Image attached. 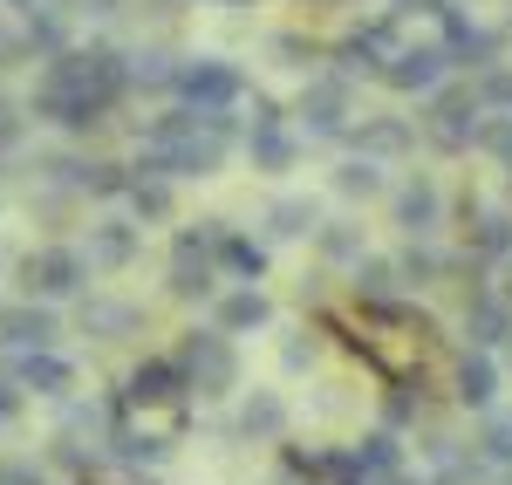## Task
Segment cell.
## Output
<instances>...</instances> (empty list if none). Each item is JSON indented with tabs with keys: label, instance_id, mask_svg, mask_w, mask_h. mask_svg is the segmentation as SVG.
<instances>
[{
	"label": "cell",
	"instance_id": "cell-6",
	"mask_svg": "<svg viewBox=\"0 0 512 485\" xmlns=\"http://www.w3.org/2000/svg\"><path fill=\"white\" fill-rule=\"evenodd\" d=\"M451 76V55H444V41H396V55L383 62V82L390 89H403V96H431L437 82Z\"/></svg>",
	"mask_w": 512,
	"mask_h": 485
},
{
	"label": "cell",
	"instance_id": "cell-34",
	"mask_svg": "<svg viewBox=\"0 0 512 485\" xmlns=\"http://www.w3.org/2000/svg\"><path fill=\"white\" fill-rule=\"evenodd\" d=\"M21 410H28V390H21L14 376H0V424H14Z\"/></svg>",
	"mask_w": 512,
	"mask_h": 485
},
{
	"label": "cell",
	"instance_id": "cell-17",
	"mask_svg": "<svg viewBox=\"0 0 512 485\" xmlns=\"http://www.w3.org/2000/svg\"><path fill=\"white\" fill-rule=\"evenodd\" d=\"M506 328H512V301L506 294H472V301H465V335H472V349L506 342Z\"/></svg>",
	"mask_w": 512,
	"mask_h": 485
},
{
	"label": "cell",
	"instance_id": "cell-33",
	"mask_svg": "<svg viewBox=\"0 0 512 485\" xmlns=\"http://www.w3.org/2000/svg\"><path fill=\"white\" fill-rule=\"evenodd\" d=\"M315 246H321V260H362V233H355L349 219H335V226H315Z\"/></svg>",
	"mask_w": 512,
	"mask_h": 485
},
{
	"label": "cell",
	"instance_id": "cell-18",
	"mask_svg": "<svg viewBox=\"0 0 512 485\" xmlns=\"http://www.w3.org/2000/svg\"><path fill=\"white\" fill-rule=\"evenodd\" d=\"M458 404L465 410H492L499 404V363H492V349H472V356L458 363Z\"/></svg>",
	"mask_w": 512,
	"mask_h": 485
},
{
	"label": "cell",
	"instance_id": "cell-8",
	"mask_svg": "<svg viewBox=\"0 0 512 485\" xmlns=\"http://www.w3.org/2000/svg\"><path fill=\"white\" fill-rule=\"evenodd\" d=\"M137 246H144L137 219H96L89 240H82V260H89V274H123L137 260Z\"/></svg>",
	"mask_w": 512,
	"mask_h": 485
},
{
	"label": "cell",
	"instance_id": "cell-20",
	"mask_svg": "<svg viewBox=\"0 0 512 485\" xmlns=\"http://www.w3.org/2000/svg\"><path fill=\"white\" fill-rule=\"evenodd\" d=\"M287 431V404H280L274 390H253L246 404H239V438H253V445H267Z\"/></svg>",
	"mask_w": 512,
	"mask_h": 485
},
{
	"label": "cell",
	"instance_id": "cell-38",
	"mask_svg": "<svg viewBox=\"0 0 512 485\" xmlns=\"http://www.w3.org/2000/svg\"><path fill=\"white\" fill-rule=\"evenodd\" d=\"M89 7H96V14H110V7H123V0H89Z\"/></svg>",
	"mask_w": 512,
	"mask_h": 485
},
{
	"label": "cell",
	"instance_id": "cell-2",
	"mask_svg": "<svg viewBox=\"0 0 512 485\" xmlns=\"http://www.w3.org/2000/svg\"><path fill=\"white\" fill-rule=\"evenodd\" d=\"M219 240H226L219 219L185 226V233L171 240V274H164V287H171L178 301H205V294H212V281H219Z\"/></svg>",
	"mask_w": 512,
	"mask_h": 485
},
{
	"label": "cell",
	"instance_id": "cell-27",
	"mask_svg": "<svg viewBox=\"0 0 512 485\" xmlns=\"http://www.w3.org/2000/svg\"><path fill=\"white\" fill-rule=\"evenodd\" d=\"M396 260H369V253H362V260H355V294H362V301H376V308H390L396 301Z\"/></svg>",
	"mask_w": 512,
	"mask_h": 485
},
{
	"label": "cell",
	"instance_id": "cell-41",
	"mask_svg": "<svg viewBox=\"0 0 512 485\" xmlns=\"http://www.w3.org/2000/svg\"><path fill=\"white\" fill-rule=\"evenodd\" d=\"M383 485H410V479H403V472H396V479H383Z\"/></svg>",
	"mask_w": 512,
	"mask_h": 485
},
{
	"label": "cell",
	"instance_id": "cell-12",
	"mask_svg": "<svg viewBox=\"0 0 512 485\" xmlns=\"http://www.w3.org/2000/svg\"><path fill=\"white\" fill-rule=\"evenodd\" d=\"M396 226L410 233V240H431L437 226H444V192H437V178H410V185H396Z\"/></svg>",
	"mask_w": 512,
	"mask_h": 485
},
{
	"label": "cell",
	"instance_id": "cell-14",
	"mask_svg": "<svg viewBox=\"0 0 512 485\" xmlns=\"http://www.w3.org/2000/svg\"><path fill=\"white\" fill-rule=\"evenodd\" d=\"M267 322H274V301L253 281H239L233 294H219V308H212V328H226V335H253V328H267Z\"/></svg>",
	"mask_w": 512,
	"mask_h": 485
},
{
	"label": "cell",
	"instance_id": "cell-11",
	"mask_svg": "<svg viewBox=\"0 0 512 485\" xmlns=\"http://www.w3.org/2000/svg\"><path fill=\"white\" fill-rule=\"evenodd\" d=\"M444 55H451V69H472V76H485V69L499 62V35L444 7Z\"/></svg>",
	"mask_w": 512,
	"mask_h": 485
},
{
	"label": "cell",
	"instance_id": "cell-4",
	"mask_svg": "<svg viewBox=\"0 0 512 485\" xmlns=\"http://www.w3.org/2000/svg\"><path fill=\"white\" fill-rule=\"evenodd\" d=\"M82 281H89L82 246H35V253L21 260V287L41 294V301H69V294H82Z\"/></svg>",
	"mask_w": 512,
	"mask_h": 485
},
{
	"label": "cell",
	"instance_id": "cell-21",
	"mask_svg": "<svg viewBox=\"0 0 512 485\" xmlns=\"http://www.w3.org/2000/svg\"><path fill=\"white\" fill-rule=\"evenodd\" d=\"M123 199H130V219H137V226H164V219L178 212L171 178H130V185H123Z\"/></svg>",
	"mask_w": 512,
	"mask_h": 485
},
{
	"label": "cell",
	"instance_id": "cell-36",
	"mask_svg": "<svg viewBox=\"0 0 512 485\" xmlns=\"http://www.w3.org/2000/svg\"><path fill=\"white\" fill-rule=\"evenodd\" d=\"M14 137H21V117H14V103H0V151H7Z\"/></svg>",
	"mask_w": 512,
	"mask_h": 485
},
{
	"label": "cell",
	"instance_id": "cell-25",
	"mask_svg": "<svg viewBox=\"0 0 512 485\" xmlns=\"http://www.w3.org/2000/svg\"><path fill=\"white\" fill-rule=\"evenodd\" d=\"M328 185H335L342 199H376V192H383V164L355 151V158H342V164H335V178H328Z\"/></svg>",
	"mask_w": 512,
	"mask_h": 485
},
{
	"label": "cell",
	"instance_id": "cell-16",
	"mask_svg": "<svg viewBox=\"0 0 512 485\" xmlns=\"http://www.w3.org/2000/svg\"><path fill=\"white\" fill-rule=\"evenodd\" d=\"M342 137H355V151H362V158H376V164L410 151V123H403V117H362V123H349Z\"/></svg>",
	"mask_w": 512,
	"mask_h": 485
},
{
	"label": "cell",
	"instance_id": "cell-3",
	"mask_svg": "<svg viewBox=\"0 0 512 485\" xmlns=\"http://www.w3.org/2000/svg\"><path fill=\"white\" fill-rule=\"evenodd\" d=\"M171 89L185 96V110H198V117H219V110H233L239 96H246L239 69H233V62H219V55L178 62V69H171Z\"/></svg>",
	"mask_w": 512,
	"mask_h": 485
},
{
	"label": "cell",
	"instance_id": "cell-30",
	"mask_svg": "<svg viewBox=\"0 0 512 485\" xmlns=\"http://www.w3.org/2000/svg\"><path fill=\"white\" fill-rule=\"evenodd\" d=\"M472 144L485 151V158L512 164V110H485V117H478V130H472Z\"/></svg>",
	"mask_w": 512,
	"mask_h": 485
},
{
	"label": "cell",
	"instance_id": "cell-26",
	"mask_svg": "<svg viewBox=\"0 0 512 485\" xmlns=\"http://www.w3.org/2000/svg\"><path fill=\"white\" fill-rule=\"evenodd\" d=\"M321 226V212L308 199H274L267 205V233H274V240H301V233H315Z\"/></svg>",
	"mask_w": 512,
	"mask_h": 485
},
{
	"label": "cell",
	"instance_id": "cell-32",
	"mask_svg": "<svg viewBox=\"0 0 512 485\" xmlns=\"http://www.w3.org/2000/svg\"><path fill=\"white\" fill-rule=\"evenodd\" d=\"M478 458H492V465H512V410H485V431H478Z\"/></svg>",
	"mask_w": 512,
	"mask_h": 485
},
{
	"label": "cell",
	"instance_id": "cell-22",
	"mask_svg": "<svg viewBox=\"0 0 512 485\" xmlns=\"http://www.w3.org/2000/svg\"><path fill=\"white\" fill-rule=\"evenodd\" d=\"M137 322H144V315H137L130 301H110V294H96V301H82V328H89L96 342H123V335H130Z\"/></svg>",
	"mask_w": 512,
	"mask_h": 485
},
{
	"label": "cell",
	"instance_id": "cell-7",
	"mask_svg": "<svg viewBox=\"0 0 512 485\" xmlns=\"http://www.w3.org/2000/svg\"><path fill=\"white\" fill-rule=\"evenodd\" d=\"M14 383H21L28 397L69 404V397H76V363L55 356V349H21V356H14Z\"/></svg>",
	"mask_w": 512,
	"mask_h": 485
},
{
	"label": "cell",
	"instance_id": "cell-24",
	"mask_svg": "<svg viewBox=\"0 0 512 485\" xmlns=\"http://www.w3.org/2000/svg\"><path fill=\"white\" fill-rule=\"evenodd\" d=\"M219 274H233V281H260V274H267V246L246 240V233H226V240H219Z\"/></svg>",
	"mask_w": 512,
	"mask_h": 485
},
{
	"label": "cell",
	"instance_id": "cell-19",
	"mask_svg": "<svg viewBox=\"0 0 512 485\" xmlns=\"http://www.w3.org/2000/svg\"><path fill=\"white\" fill-rule=\"evenodd\" d=\"M21 41L35 48L41 62H48V55H62V48H69V14H62V7H48V0H35V7H28V21H21Z\"/></svg>",
	"mask_w": 512,
	"mask_h": 485
},
{
	"label": "cell",
	"instance_id": "cell-9",
	"mask_svg": "<svg viewBox=\"0 0 512 485\" xmlns=\"http://www.w3.org/2000/svg\"><path fill=\"white\" fill-rule=\"evenodd\" d=\"M301 123L308 137H342L349 130V76H315L301 89Z\"/></svg>",
	"mask_w": 512,
	"mask_h": 485
},
{
	"label": "cell",
	"instance_id": "cell-31",
	"mask_svg": "<svg viewBox=\"0 0 512 485\" xmlns=\"http://www.w3.org/2000/svg\"><path fill=\"white\" fill-rule=\"evenodd\" d=\"M437 274H444V260H437L424 240H410L403 253H396V281H403V287H431Z\"/></svg>",
	"mask_w": 512,
	"mask_h": 485
},
{
	"label": "cell",
	"instance_id": "cell-10",
	"mask_svg": "<svg viewBox=\"0 0 512 485\" xmlns=\"http://www.w3.org/2000/svg\"><path fill=\"white\" fill-rule=\"evenodd\" d=\"M55 335H62L55 328V308H41L35 294L14 301V308H0V349H14V356L21 349H55Z\"/></svg>",
	"mask_w": 512,
	"mask_h": 485
},
{
	"label": "cell",
	"instance_id": "cell-28",
	"mask_svg": "<svg viewBox=\"0 0 512 485\" xmlns=\"http://www.w3.org/2000/svg\"><path fill=\"white\" fill-rule=\"evenodd\" d=\"M171 55L164 48H137V55H123V76H130V89H171Z\"/></svg>",
	"mask_w": 512,
	"mask_h": 485
},
{
	"label": "cell",
	"instance_id": "cell-39",
	"mask_svg": "<svg viewBox=\"0 0 512 485\" xmlns=\"http://www.w3.org/2000/svg\"><path fill=\"white\" fill-rule=\"evenodd\" d=\"M0 7H21V14H28V7H35V0H0Z\"/></svg>",
	"mask_w": 512,
	"mask_h": 485
},
{
	"label": "cell",
	"instance_id": "cell-35",
	"mask_svg": "<svg viewBox=\"0 0 512 485\" xmlns=\"http://www.w3.org/2000/svg\"><path fill=\"white\" fill-rule=\"evenodd\" d=\"M451 0H390V14H444Z\"/></svg>",
	"mask_w": 512,
	"mask_h": 485
},
{
	"label": "cell",
	"instance_id": "cell-42",
	"mask_svg": "<svg viewBox=\"0 0 512 485\" xmlns=\"http://www.w3.org/2000/svg\"><path fill=\"white\" fill-rule=\"evenodd\" d=\"M506 342H512V328H506Z\"/></svg>",
	"mask_w": 512,
	"mask_h": 485
},
{
	"label": "cell",
	"instance_id": "cell-1",
	"mask_svg": "<svg viewBox=\"0 0 512 485\" xmlns=\"http://www.w3.org/2000/svg\"><path fill=\"white\" fill-rule=\"evenodd\" d=\"M178 376H185V390H198V397H226V390H239V349L226 328H192L185 342H178Z\"/></svg>",
	"mask_w": 512,
	"mask_h": 485
},
{
	"label": "cell",
	"instance_id": "cell-37",
	"mask_svg": "<svg viewBox=\"0 0 512 485\" xmlns=\"http://www.w3.org/2000/svg\"><path fill=\"white\" fill-rule=\"evenodd\" d=\"M499 267H506V301H512V253H506V260H499Z\"/></svg>",
	"mask_w": 512,
	"mask_h": 485
},
{
	"label": "cell",
	"instance_id": "cell-13",
	"mask_svg": "<svg viewBox=\"0 0 512 485\" xmlns=\"http://www.w3.org/2000/svg\"><path fill=\"white\" fill-rule=\"evenodd\" d=\"M396 14H376V21H362L349 41H342V69H376L383 76V62L396 55Z\"/></svg>",
	"mask_w": 512,
	"mask_h": 485
},
{
	"label": "cell",
	"instance_id": "cell-29",
	"mask_svg": "<svg viewBox=\"0 0 512 485\" xmlns=\"http://www.w3.org/2000/svg\"><path fill=\"white\" fill-rule=\"evenodd\" d=\"M472 253H478V260H506V253H512V212H478Z\"/></svg>",
	"mask_w": 512,
	"mask_h": 485
},
{
	"label": "cell",
	"instance_id": "cell-23",
	"mask_svg": "<svg viewBox=\"0 0 512 485\" xmlns=\"http://www.w3.org/2000/svg\"><path fill=\"white\" fill-rule=\"evenodd\" d=\"M185 390V376H178V363H137L130 369V404H164V397H178Z\"/></svg>",
	"mask_w": 512,
	"mask_h": 485
},
{
	"label": "cell",
	"instance_id": "cell-40",
	"mask_svg": "<svg viewBox=\"0 0 512 485\" xmlns=\"http://www.w3.org/2000/svg\"><path fill=\"white\" fill-rule=\"evenodd\" d=\"M212 7H253V0H212Z\"/></svg>",
	"mask_w": 512,
	"mask_h": 485
},
{
	"label": "cell",
	"instance_id": "cell-5",
	"mask_svg": "<svg viewBox=\"0 0 512 485\" xmlns=\"http://www.w3.org/2000/svg\"><path fill=\"white\" fill-rule=\"evenodd\" d=\"M478 117H485V103H478L472 82H437L431 89V137L444 151H472Z\"/></svg>",
	"mask_w": 512,
	"mask_h": 485
},
{
	"label": "cell",
	"instance_id": "cell-15",
	"mask_svg": "<svg viewBox=\"0 0 512 485\" xmlns=\"http://www.w3.org/2000/svg\"><path fill=\"white\" fill-rule=\"evenodd\" d=\"M246 158H253V171H294V164H301V137L280 117L253 123V130H246Z\"/></svg>",
	"mask_w": 512,
	"mask_h": 485
}]
</instances>
